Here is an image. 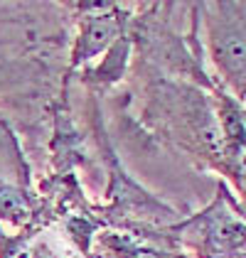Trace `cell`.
<instances>
[{
    "instance_id": "6da1fadb",
    "label": "cell",
    "mask_w": 246,
    "mask_h": 258,
    "mask_svg": "<svg viewBox=\"0 0 246 258\" xmlns=\"http://www.w3.org/2000/svg\"><path fill=\"white\" fill-rule=\"evenodd\" d=\"M175 231L200 258H246V221L236 217L224 187L205 212L177 224Z\"/></svg>"
},
{
    "instance_id": "7a4b0ae2",
    "label": "cell",
    "mask_w": 246,
    "mask_h": 258,
    "mask_svg": "<svg viewBox=\"0 0 246 258\" xmlns=\"http://www.w3.org/2000/svg\"><path fill=\"white\" fill-rule=\"evenodd\" d=\"M202 10L207 13L212 59L236 94L246 96V5L212 3Z\"/></svg>"
},
{
    "instance_id": "3957f363",
    "label": "cell",
    "mask_w": 246,
    "mask_h": 258,
    "mask_svg": "<svg viewBox=\"0 0 246 258\" xmlns=\"http://www.w3.org/2000/svg\"><path fill=\"white\" fill-rule=\"evenodd\" d=\"M96 13L84 15L82 32L74 47V64L96 57L99 52L113 47V42L121 37V18L116 15L113 5H94Z\"/></svg>"
},
{
    "instance_id": "277c9868",
    "label": "cell",
    "mask_w": 246,
    "mask_h": 258,
    "mask_svg": "<svg viewBox=\"0 0 246 258\" xmlns=\"http://www.w3.org/2000/svg\"><path fill=\"white\" fill-rule=\"evenodd\" d=\"M0 217L10 219L15 224L30 219V204H27V199L20 189L0 184Z\"/></svg>"
}]
</instances>
